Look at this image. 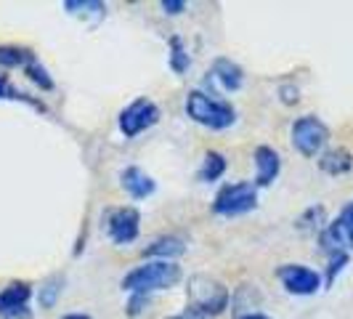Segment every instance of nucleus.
Instances as JSON below:
<instances>
[{
    "instance_id": "nucleus-29",
    "label": "nucleus",
    "mask_w": 353,
    "mask_h": 319,
    "mask_svg": "<svg viewBox=\"0 0 353 319\" xmlns=\"http://www.w3.org/2000/svg\"><path fill=\"white\" fill-rule=\"evenodd\" d=\"M168 319H205V317H199L194 311H186V314H176V317H168Z\"/></svg>"
},
{
    "instance_id": "nucleus-3",
    "label": "nucleus",
    "mask_w": 353,
    "mask_h": 319,
    "mask_svg": "<svg viewBox=\"0 0 353 319\" xmlns=\"http://www.w3.org/2000/svg\"><path fill=\"white\" fill-rule=\"evenodd\" d=\"M186 115L194 120L196 125H205L210 130H226L231 125L236 123V112L229 102L223 99H212L205 90H189L186 93Z\"/></svg>"
},
{
    "instance_id": "nucleus-25",
    "label": "nucleus",
    "mask_w": 353,
    "mask_h": 319,
    "mask_svg": "<svg viewBox=\"0 0 353 319\" xmlns=\"http://www.w3.org/2000/svg\"><path fill=\"white\" fill-rule=\"evenodd\" d=\"M152 303V296L149 293H130V301H128V317H139L143 314V309Z\"/></svg>"
},
{
    "instance_id": "nucleus-26",
    "label": "nucleus",
    "mask_w": 353,
    "mask_h": 319,
    "mask_svg": "<svg viewBox=\"0 0 353 319\" xmlns=\"http://www.w3.org/2000/svg\"><path fill=\"white\" fill-rule=\"evenodd\" d=\"M159 8H162L168 17H178V14H183V11H186V3H183V0H162V3H159Z\"/></svg>"
},
{
    "instance_id": "nucleus-30",
    "label": "nucleus",
    "mask_w": 353,
    "mask_h": 319,
    "mask_svg": "<svg viewBox=\"0 0 353 319\" xmlns=\"http://www.w3.org/2000/svg\"><path fill=\"white\" fill-rule=\"evenodd\" d=\"M61 319H93L90 314H83V311H74V314H64Z\"/></svg>"
},
{
    "instance_id": "nucleus-27",
    "label": "nucleus",
    "mask_w": 353,
    "mask_h": 319,
    "mask_svg": "<svg viewBox=\"0 0 353 319\" xmlns=\"http://www.w3.org/2000/svg\"><path fill=\"white\" fill-rule=\"evenodd\" d=\"M279 99H282V104H298L301 102V90L295 88V86H282L279 88Z\"/></svg>"
},
{
    "instance_id": "nucleus-9",
    "label": "nucleus",
    "mask_w": 353,
    "mask_h": 319,
    "mask_svg": "<svg viewBox=\"0 0 353 319\" xmlns=\"http://www.w3.org/2000/svg\"><path fill=\"white\" fill-rule=\"evenodd\" d=\"M276 280L290 296H316L321 290V274L303 264H282L276 269Z\"/></svg>"
},
{
    "instance_id": "nucleus-24",
    "label": "nucleus",
    "mask_w": 353,
    "mask_h": 319,
    "mask_svg": "<svg viewBox=\"0 0 353 319\" xmlns=\"http://www.w3.org/2000/svg\"><path fill=\"white\" fill-rule=\"evenodd\" d=\"M348 261H351V255L345 253V250H337V253H330L327 255V274H324V282L332 284L337 280V274L348 266Z\"/></svg>"
},
{
    "instance_id": "nucleus-28",
    "label": "nucleus",
    "mask_w": 353,
    "mask_h": 319,
    "mask_svg": "<svg viewBox=\"0 0 353 319\" xmlns=\"http://www.w3.org/2000/svg\"><path fill=\"white\" fill-rule=\"evenodd\" d=\"M3 319H32V311H30V306H24V309H17L14 314H8Z\"/></svg>"
},
{
    "instance_id": "nucleus-14",
    "label": "nucleus",
    "mask_w": 353,
    "mask_h": 319,
    "mask_svg": "<svg viewBox=\"0 0 353 319\" xmlns=\"http://www.w3.org/2000/svg\"><path fill=\"white\" fill-rule=\"evenodd\" d=\"M319 171L327 176H345L353 171V155L345 146H332L319 155Z\"/></svg>"
},
{
    "instance_id": "nucleus-23",
    "label": "nucleus",
    "mask_w": 353,
    "mask_h": 319,
    "mask_svg": "<svg viewBox=\"0 0 353 319\" xmlns=\"http://www.w3.org/2000/svg\"><path fill=\"white\" fill-rule=\"evenodd\" d=\"M24 75H27V80H30V83H35L40 90H53V88H56L53 77L48 75V70H46V67H43L37 59H35V61H30V64L24 67Z\"/></svg>"
},
{
    "instance_id": "nucleus-19",
    "label": "nucleus",
    "mask_w": 353,
    "mask_h": 319,
    "mask_svg": "<svg viewBox=\"0 0 353 319\" xmlns=\"http://www.w3.org/2000/svg\"><path fill=\"white\" fill-rule=\"evenodd\" d=\"M61 290H64V274H51L46 277L40 290H37V303L40 309H53L56 301L61 298Z\"/></svg>"
},
{
    "instance_id": "nucleus-22",
    "label": "nucleus",
    "mask_w": 353,
    "mask_h": 319,
    "mask_svg": "<svg viewBox=\"0 0 353 319\" xmlns=\"http://www.w3.org/2000/svg\"><path fill=\"white\" fill-rule=\"evenodd\" d=\"M168 46H170V53H168V64H170V70L176 72V75H183V72L192 67V56L186 51V46H183V40L178 35H173L168 40Z\"/></svg>"
},
{
    "instance_id": "nucleus-18",
    "label": "nucleus",
    "mask_w": 353,
    "mask_h": 319,
    "mask_svg": "<svg viewBox=\"0 0 353 319\" xmlns=\"http://www.w3.org/2000/svg\"><path fill=\"white\" fill-rule=\"evenodd\" d=\"M226 168H229L226 155H221V152H215V149H212V152H208L205 160H202V165H199V171H196V178H199L202 184H212V181L223 178Z\"/></svg>"
},
{
    "instance_id": "nucleus-15",
    "label": "nucleus",
    "mask_w": 353,
    "mask_h": 319,
    "mask_svg": "<svg viewBox=\"0 0 353 319\" xmlns=\"http://www.w3.org/2000/svg\"><path fill=\"white\" fill-rule=\"evenodd\" d=\"M32 298V284L30 282H11L0 290V317L14 314L17 309H24Z\"/></svg>"
},
{
    "instance_id": "nucleus-20",
    "label": "nucleus",
    "mask_w": 353,
    "mask_h": 319,
    "mask_svg": "<svg viewBox=\"0 0 353 319\" xmlns=\"http://www.w3.org/2000/svg\"><path fill=\"white\" fill-rule=\"evenodd\" d=\"M295 226H298L301 231H314V234H321L324 226H327V211H324V205H311V208H305V211L298 215Z\"/></svg>"
},
{
    "instance_id": "nucleus-13",
    "label": "nucleus",
    "mask_w": 353,
    "mask_h": 319,
    "mask_svg": "<svg viewBox=\"0 0 353 319\" xmlns=\"http://www.w3.org/2000/svg\"><path fill=\"white\" fill-rule=\"evenodd\" d=\"M186 253V240L178 237V234H162L157 240H152L146 248H143V258H152V261H176L178 255Z\"/></svg>"
},
{
    "instance_id": "nucleus-11",
    "label": "nucleus",
    "mask_w": 353,
    "mask_h": 319,
    "mask_svg": "<svg viewBox=\"0 0 353 319\" xmlns=\"http://www.w3.org/2000/svg\"><path fill=\"white\" fill-rule=\"evenodd\" d=\"M252 160H255V186L258 189H263V186H271L279 173H282V157H279V152L274 149V146H255V152H252Z\"/></svg>"
},
{
    "instance_id": "nucleus-8",
    "label": "nucleus",
    "mask_w": 353,
    "mask_h": 319,
    "mask_svg": "<svg viewBox=\"0 0 353 319\" xmlns=\"http://www.w3.org/2000/svg\"><path fill=\"white\" fill-rule=\"evenodd\" d=\"M245 86V70L236 64V61H231L226 56H218L215 61H212L210 72L205 75V80H202V88L208 96L215 99V88L221 90H239Z\"/></svg>"
},
{
    "instance_id": "nucleus-2",
    "label": "nucleus",
    "mask_w": 353,
    "mask_h": 319,
    "mask_svg": "<svg viewBox=\"0 0 353 319\" xmlns=\"http://www.w3.org/2000/svg\"><path fill=\"white\" fill-rule=\"evenodd\" d=\"M183 280V271L176 261H146V264L130 269L123 277V290L128 293H159L170 290Z\"/></svg>"
},
{
    "instance_id": "nucleus-1",
    "label": "nucleus",
    "mask_w": 353,
    "mask_h": 319,
    "mask_svg": "<svg viewBox=\"0 0 353 319\" xmlns=\"http://www.w3.org/2000/svg\"><path fill=\"white\" fill-rule=\"evenodd\" d=\"M186 301H189V311H194L199 317H221L229 309L231 293L218 277L192 274L186 282Z\"/></svg>"
},
{
    "instance_id": "nucleus-31",
    "label": "nucleus",
    "mask_w": 353,
    "mask_h": 319,
    "mask_svg": "<svg viewBox=\"0 0 353 319\" xmlns=\"http://www.w3.org/2000/svg\"><path fill=\"white\" fill-rule=\"evenodd\" d=\"M239 319H268L265 314H261V311H248V314H242Z\"/></svg>"
},
{
    "instance_id": "nucleus-5",
    "label": "nucleus",
    "mask_w": 353,
    "mask_h": 319,
    "mask_svg": "<svg viewBox=\"0 0 353 319\" xmlns=\"http://www.w3.org/2000/svg\"><path fill=\"white\" fill-rule=\"evenodd\" d=\"M258 205V186L252 181H234L218 189V195L212 200V213L215 215H245L255 211Z\"/></svg>"
},
{
    "instance_id": "nucleus-10",
    "label": "nucleus",
    "mask_w": 353,
    "mask_h": 319,
    "mask_svg": "<svg viewBox=\"0 0 353 319\" xmlns=\"http://www.w3.org/2000/svg\"><path fill=\"white\" fill-rule=\"evenodd\" d=\"M319 245L321 250L330 255V253H337V250H348L353 248V202L351 205H345L340 215H337L335 221H330L324 231L319 234Z\"/></svg>"
},
{
    "instance_id": "nucleus-16",
    "label": "nucleus",
    "mask_w": 353,
    "mask_h": 319,
    "mask_svg": "<svg viewBox=\"0 0 353 319\" xmlns=\"http://www.w3.org/2000/svg\"><path fill=\"white\" fill-rule=\"evenodd\" d=\"M64 11L74 19H83V21H101L106 17V6L101 0H64Z\"/></svg>"
},
{
    "instance_id": "nucleus-6",
    "label": "nucleus",
    "mask_w": 353,
    "mask_h": 319,
    "mask_svg": "<svg viewBox=\"0 0 353 319\" xmlns=\"http://www.w3.org/2000/svg\"><path fill=\"white\" fill-rule=\"evenodd\" d=\"M157 123H159V106L154 104L152 99H146V96L130 102V104L120 112V117H117V125H120L125 139H136L139 133L149 130L152 125H157Z\"/></svg>"
},
{
    "instance_id": "nucleus-4",
    "label": "nucleus",
    "mask_w": 353,
    "mask_h": 319,
    "mask_svg": "<svg viewBox=\"0 0 353 319\" xmlns=\"http://www.w3.org/2000/svg\"><path fill=\"white\" fill-rule=\"evenodd\" d=\"M290 142L292 149L303 157H316L324 152V146L330 142V128L324 120H319L316 115H303L290 128Z\"/></svg>"
},
{
    "instance_id": "nucleus-21",
    "label": "nucleus",
    "mask_w": 353,
    "mask_h": 319,
    "mask_svg": "<svg viewBox=\"0 0 353 319\" xmlns=\"http://www.w3.org/2000/svg\"><path fill=\"white\" fill-rule=\"evenodd\" d=\"M0 99H6V102H21V104H30L32 109H37V112H46V104H43V102H37L30 93L19 90L17 86L8 80V75H3V72H0Z\"/></svg>"
},
{
    "instance_id": "nucleus-17",
    "label": "nucleus",
    "mask_w": 353,
    "mask_h": 319,
    "mask_svg": "<svg viewBox=\"0 0 353 319\" xmlns=\"http://www.w3.org/2000/svg\"><path fill=\"white\" fill-rule=\"evenodd\" d=\"M30 61H35V53L24 46H14V43H6L0 46V70H17V67H27Z\"/></svg>"
},
{
    "instance_id": "nucleus-7",
    "label": "nucleus",
    "mask_w": 353,
    "mask_h": 319,
    "mask_svg": "<svg viewBox=\"0 0 353 319\" xmlns=\"http://www.w3.org/2000/svg\"><path fill=\"white\" fill-rule=\"evenodd\" d=\"M104 224H106V234H109V240L114 245H130L141 234V213L136 211L133 205L114 208V211L106 213Z\"/></svg>"
},
{
    "instance_id": "nucleus-12",
    "label": "nucleus",
    "mask_w": 353,
    "mask_h": 319,
    "mask_svg": "<svg viewBox=\"0 0 353 319\" xmlns=\"http://www.w3.org/2000/svg\"><path fill=\"white\" fill-rule=\"evenodd\" d=\"M120 186H123L133 200H146L157 192V181L149 176L146 171H141L139 165H130L120 173Z\"/></svg>"
}]
</instances>
